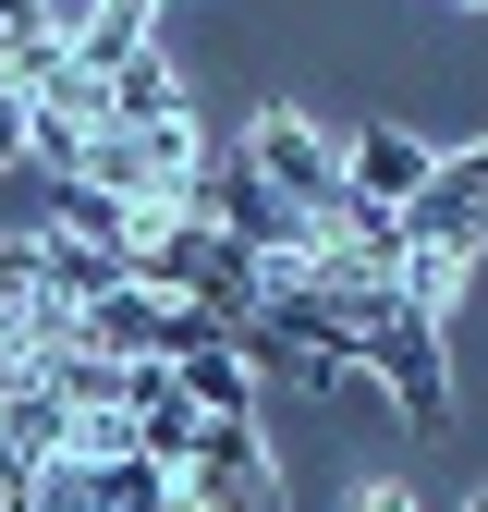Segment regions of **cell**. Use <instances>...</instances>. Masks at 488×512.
Returning a JSON list of instances; mask_svg holds the SVG:
<instances>
[{
	"instance_id": "9c48e42d",
	"label": "cell",
	"mask_w": 488,
	"mask_h": 512,
	"mask_svg": "<svg viewBox=\"0 0 488 512\" xmlns=\"http://www.w3.org/2000/svg\"><path fill=\"white\" fill-rule=\"evenodd\" d=\"M25 159H37L49 183H74V171H86V122H49V110H25Z\"/></svg>"
},
{
	"instance_id": "ba28073f",
	"label": "cell",
	"mask_w": 488,
	"mask_h": 512,
	"mask_svg": "<svg viewBox=\"0 0 488 512\" xmlns=\"http://www.w3.org/2000/svg\"><path fill=\"white\" fill-rule=\"evenodd\" d=\"M110 122H183V74H171L159 49H135V61L110 74Z\"/></svg>"
},
{
	"instance_id": "4fadbf2b",
	"label": "cell",
	"mask_w": 488,
	"mask_h": 512,
	"mask_svg": "<svg viewBox=\"0 0 488 512\" xmlns=\"http://www.w3.org/2000/svg\"><path fill=\"white\" fill-rule=\"evenodd\" d=\"M0 512H13V488H0Z\"/></svg>"
},
{
	"instance_id": "7c38bea8",
	"label": "cell",
	"mask_w": 488,
	"mask_h": 512,
	"mask_svg": "<svg viewBox=\"0 0 488 512\" xmlns=\"http://www.w3.org/2000/svg\"><path fill=\"white\" fill-rule=\"evenodd\" d=\"M464 512H488V488H476V500H464Z\"/></svg>"
},
{
	"instance_id": "5b68a950",
	"label": "cell",
	"mask_w": 488,
	"mask_h": 512,
	"mask_svg": "<svg viewBox=\"0 0 488 512\" xmlns=\"http://www.w3.org/2000/svg\"><path fill=\"white\" fill-rule=\"evenodd\" d=\"M476 232H488V147L440 159V171H427V196L403 208V244H415V256H452V269L476 256Z\"/></svg>"
},
{
	"instance_id": "8fae6325",
	"label": "cell",
	"mask_w": 488,
	"mask_h": 512,
	"mask_svg": "<svg viewBox=\"0 0 488 512\" xmlns=\"http://www.w3.org/2000/svg\"><path fill=\"white\" fill-rule=\"evenodd\" d=\"M13 159H25V98L0 86V171H13Z\"/></svg>"
},
{
	"instance_id": "8992f818",
	"label": "cell",
	"mask_w": 488,
	"mask_h": 512,
	"mask_svg": "<svg viewBox=\"0 0 488 512\" xmlns=\"http://www.w3.org/2000/svg\"><path fill=\"white\" fill-rule=\"evenodd\" d=\"M427 171H440V147H427V135H391V122H366V135H342V183H354V196L366 208H415L427 196Z\"/></svg>"
},
{
	"instance_id": "277c9868",
	"label": "cell",
	"mask_w": 488,
	"mask_h": 512,
	"mask_svg": "<svg viewBox=\"0 0 488 512\" xmlns=\"http://www.w3.org/2000/svg\"><path fill=\"white\" fill-rule=\"evenodd\" d=\"M244 171H257L305 232H330V208L354 196V183H342V147H330L305 110H257V135H244Z\"/></svg>"
},
{
	"instance_id": "7a4b0ae2",
	"label": "cell",
	"mask_w": 488,
	"mask_h": 512,
	"mask_svg": "<svg viewBox=\"0 0 488 512\" xmlns=\"http://www.w3.org/2000/svg\"><path fill=\"white\" fill-rule=\"evenodd\" d=\"M196 110H183V122H98V135H86V196H110V208H183V196H196Z\"/></svg>"
},
{
	"instance_id": "6da1fadb",
	"label": "cell",
	"mask_w": 488,
	"mask_h": 512,
	"mask_svg": "<svg viewBox=\"0 0 488 512\" xmlns=\"http://www.w3.org/2000/svg\"><path fill=\"white\" fill-rule=\"evenodd\" d=\"M330 305H342V342H354V366H366V378H391L403 427H415V439H440V427H452L440 317H427V305H403L391 281H354V293H330Z\"/></svg>"
},
{
	"instance_id": "3957f363",
	"label": "cell",
	"mask_w": 488,
	"mask_h": 512,
	"mask_svg": "<svg viewBox=\"0 0 488 512\" xmlns=\"http://www.w3.org/2000/svg\"><path fill=\"white\" fill-rule=\"evenodd\" d=\"M171 512H281V464H269L257 415H208L196 427V452L171 476Z\"/></svg>"
},
{
	"instance_id": "52a82bcc",
	"label": "cell",
	"mask_w": 488,
	"mask_h": 512,
	"mask_svg": "<svg viewBox=\"0 0 488 512\" xmlns=\"http://www.w3.org/2000/svg\"><path fill=\"white\" fill-rule=\"evenodd\" d=\"M171 378H183V415H257V366H244L232 342L220 354H183Z\"/></svg>"
},
{
	"instance_id": "30bf717a",
	"label": "cell",
	"mask_w": 488,
	"mask_h": 512,
	"mask_svg": "<svg viewBox=\"0 0 488 512\" xmlns=\"http://www.w3.org/2000/svg\"><path fill=\"white\" fill-rule=\"evenodd\" d=\"M354 512H415V488H403V476H366V488H354Z\"/></svg>"
}]
</instances>
